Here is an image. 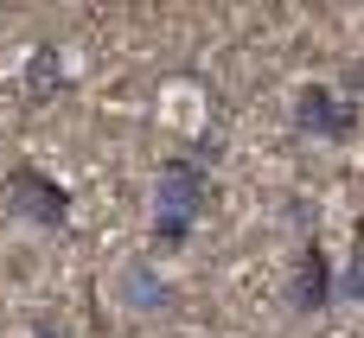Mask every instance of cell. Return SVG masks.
Listing matches in <instances>:
<instances>
[{
    "mask_svg": "<svg viewBox=\"0 0 364 338\" xmlns=\"http://www.w3.org/2000/svg\"><path fill=\"white\" fill-rule=\"evenodd\" d=\"M211 211V147L166 153L154 166V211H147V243L154 256H173L192 243V230Z\"/></svg>",
    "mask_w": 364,
    "mask_h": 338,
    "instance_id": "obj_1",
    "label": "cell"
},
{
    "mask_svg": "<svg viewBox=\"0 0 364 338\" xmlns=\"http://www.w3.org/2000/svg\"><path fill=\"white\" fill-rule=\"evenodd\" d=\"M0 211H6L13 224H32V230H64V224H70V192H64L45 166L19 160V166H6V179H0Z\"/></svg>",
    "mask_w": 364,
    "mask_h": 338,
    "instance_id": "obj_2",
    "label": "cell"
},
{
    "mask_svg": "<svg viewBox=\"0 0 364 338\" xmlns=\"http://www.w3.org/2000/svg\"><path fill=\"white\" fill-rule=\"evenodd\" d=\"M109 294L128 320H173L179 313V288L154 268V256H128L115 275H109Z\"/></svg>",
    "mask_w": 364,
    "mask_h": 338,
    "instance_id": "obj_3",
    "label": "cell"
},
{
    "mask_svg": "<svg viewBox=\"0 0 364 338\" xmlns=\"http://www.w3.org/2000/svg\"><path fill=\"white\" fill-rule=\"evenodd\" d=\"M288 121H294V134H307V141H339V147L358 134V109L339 102L333 83H301L294 102H288Z\"/></svg>",
    "mask_w": 364,
    "mask_h": 338,
    "instance_id": "obj_4",
    "label": "cell"
},
{
    "mask_svg": "<svg viewBox=\"0 0 364 338\" xmlns=\"http://www.w3.org/2000/svg\"><path fill=\"white\" fill-rule=\"evenodd\" d=\"M282 300H288V313H294V320H320V313L333 307V256H326V243H320V236H307V243L294 249Z\"/></svg>",
    "mask_w": 364,
    "mask_h": 338,
    "instance_id": "obj_5",
    "label": "cell"
},
{
    "mask_svg": "<svg viewBox=\"0 0 364 338\" xmlns=\"http://www.w3.org/2000/svg\"><path fill=\"white\" fill-rule=\"evenodd\" d=\"M19 83H26L32 102H58V96H64V51H58V45H38V51L26 58Z\"/></svg>",
    "mask_w": 364,
    "mask_h": 338,
    "instance_id": "obj_6",
    "label": "cell"
},
{
    "mask_svg": "<svg viewBox=\"0 0 364 338\" xmlns=\"http://www.w3.org/2000/svg\"><path fill=\"white\" fill-rule=\"evenodd\" d=\"M333 307H364V224L352 230L346 262H333Z\"/></svg>",
    "mask_w": 364,
    "mask_h": 338,
    "instance_id": "obj_7",
    "label": "cell"
},
{
    "mask_svg": "<svg viewBox=\"0 0 364 338\" xmlns=\"http://www.w3.org/2000/svg\"><path fill=\"white\" fill-rule=\"evenodd\" d=\"M333 89H339V102H352V109L364 115V58H352V64L333 77Z\"/></svg>",
    "mask_w": 364,
    "mask_h": 338,
    "instance_id": "obj_8",
    "label": "cell"
},
{
    "mask_svg": "<svg viewBox=\"0 0 364 338\" xmlns=\"http://www.w3.org/2000/svg\"><path fill=\"white\" fill-rule=\"evenodd\" d=\"M32 338H77V332L64 326V313H38L32 320Z\"/></svg>",
    "mask_w": 364,
    "mask_h": 338,
    "instance_id": "obj_9",
    "label": "cell"
}]
</instances>
